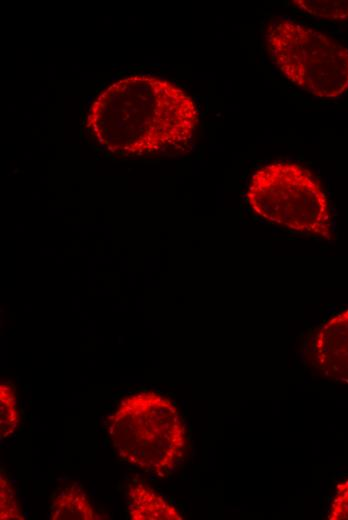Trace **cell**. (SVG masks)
Segmentation results:
<instances>
[{
  "instance_id": "obj_1",
  "label": "cell",
  "mask_w": 348,
  "mask_h": 520,
  "mask_svg": "<svg viewBox=\"0 0 348 520\" xmlns=\"http://www.w3.org/2000/svg\"><path fill=\"white\" fill-rule=\"evenodd\" d=\"M107 433L122 460L157 474L172 470L186 448L185 427L177 408L154 391L122 398L108 417Z\"/></svg>"
},
{
  "instance_id": "obj_2",
  "label": "cell",
  "mask_w": 348,
  "mask_h": 520,
  "mask_svg": "<svg viewBox=\"0 0 348 520\" xmlns=\"http://www.w3.org/2000/svg\"><path fill=\"white\" fill-rule=\"evenodd\" d=\"M264 43L273 64L300 89L318 98L348 91V47L329 35L292 20H273Z\"/></svg>"
},
{
  "instance_id": "obj_3",
  "label": "cell",
  "mask_w": 348,
  "mask_h": 520,
  "mask_svg": "<svg viewBox=\"0 0 348 520\" xmlns=\"http://www.w3.org/2000/svg\"><path fill=\"white\" fill-rule=\"evenodd\" d=\"M246 198L259 217L290 230L325 240L333 238L327 196L306 168L274 162L251 177Z\"/></svg>"
},
{
  "instance_id": "obj_4",
  "label": "cell",
  "mask_w": 348,
  "mask_h": 520,
  "mask_svg": "<svg viewBox=\"0 0 348 520\" xmlns=\"http://www.w3.org/2000/svg\"><path fill=\"white\" fill-rule=\"evenodd\" d=\"M310 359L325 377L348 385V309L316 331L311 341Z\"/></svg>"
},
{
  "instance_id": "obj_5",
  "label": "cell",
  "mask_w": 348,
  "mask_h": 520,
  "mask_svg": "<svg viewBox=\"0 0 348 520\" xmlns=\"http://www.w3.org/2000/svg\"><path fill=\"white\" fill-rule=\"evenodd\" d=\"M127 507L132 520H182L179 511L145 484L127 490Z\"/></svg>"
},
{
  "instance_id": "obj_6",
  "label": "cell",
  "mask_w": 348,
  "mask_h": 520,
  "mask_svg": "<svg viewBox=\"0 0 348 520\" xmlns=\"http://www.w3.org/2000/svg\"><path fill=\"white\" fill-rule=\"evenodd\" d=\"M52 520H95L100 517L93 510L87 495L77 485L65 487L54 497L50 507Z\"/></svg>"
},
{
  "instance_id": "obj_7",
  "label": "cell",
  "mask_w": 348,
  "mask_h": 520,
  "mask_svg": "<svg viewBox=\"0 0 348 520\" xmlns=\"http://www.w3.org/2000/svg\"><path fill=\"white\" fill-rule=\"evenodd\" d=\"M291 3L317 18L337 21L348 19V0H294Z\"/></svg>"
},
{
  "instance_id": "obj_8",
  "label": "cell",
  "mask_w": 348,
  "mask_h": 520,
  "mask_svg": "<svg viewBox=\"0 0 348 520\" xmlns=\"http://www.w3.org/2000/svg\"><path fill=\"white\" fill-rule=\"evenodd\" d=\"M19 424V413L14 386L0 384V435L2 439L12 436Z\"/></svg>"
},
{
  "instance_id": "obj_9",
  "label": "cell",
  "mask_w": 348,
  "mask_h": 520,
  "mask_svg": "<svg viewBox=\"0 0 348 520\" xmlns=\"http://www.w3.org/2000/svg\"><path fill=\"white\" fill-rule=\"evenodd\" d=\"M0 519H24L16 496L15 488L3 469H1L0 476Z\"/></svg>"
},
{
  "instance_id": "obj_10",
  "label": "cell",
  "mask_w": 348,
  "mask_h": 520,
  "mask_svg": "<svg viewBox=\"0 0 348 520\" xmlns=\"http://www.w3.org/2000/svg\"><path fill=\"white\" fill-rule=\"evenodd\" d=\"M330 520H348V479L339 483L328 513Z\"/></svg>"
}]
</instances>
